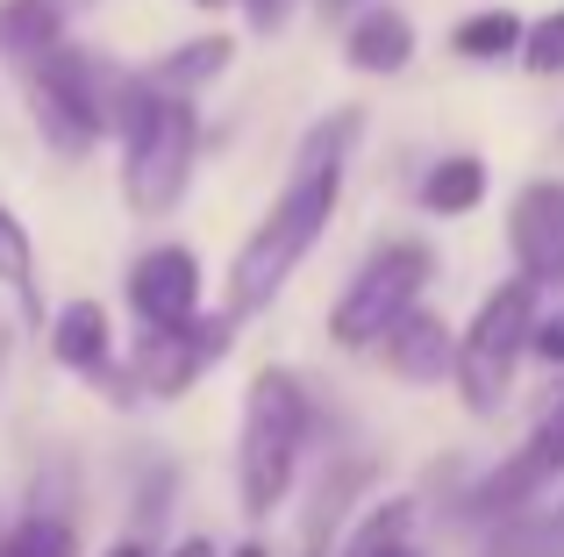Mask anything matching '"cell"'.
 <instances>
[{
  "label": "cell",
  "instance_id": "obj_22",
  "mask_svg": "<svg viewBox=\"0 0 564 557\" xmlns=\"http://www.w3.org/2000/svg\"><path fill=\"white\" fill-rule=\"evenodd\" d=\"M529 350H536L543 364H557V372H564V307H557V315H536V329H529Z\"/></svg>",
  "mask_w": 564,
  "mask_h": 557
},
{
  "label": "cell",
  "instance_id": "obj_10",
  "mask_svg": "<svg viewBox=\"0 0 564 557\" xmlns=\"http://www.w3.org/2000/svg\"><path fill=\"white\" fill-rule=\"evenodd\" d=\"M564 479V393L551 407L536 415V429H529V444L514 450L508 465H500L494 479H486V493H479V507H514V501H529L536 487H557Z\"/></svg>",
  "mask_w": 564,
  "mask_h": 557
},
{
  "label": "cell",
  "instance_id": "obj_17",
  "mask_svg": "<svg viewBox=\"0 0 564 557\" xmlns=\"http://www.w3.org/2000/svg\"><path fill=\"white\" fill-rule=\"evenodd\" d=\"M486 200V165L479 157H443V165H429L422 179V208L429 215H471Z\"/></svg>",
  "mask_w": 564,
  "mask_h": 557
},
{
  "label": "cell",
  "instance_id": "obj_11",
  "mask_svg": "<svg viewBox=\"0 0 564 557\" xmlns=\"http://www.w3.org/2000/svg\"><path fill=\"white\" fill-rule=\"evenodd\" d=\"M372 350L386 358V372L408 379V386H443V379L457 372V343H451V329H443L436 315H422V307H408V315H400Z\"/></svg>",
  "mask_w": 564,
  "mask_h": 557
},
{
  "label": "cell",
  "instance_id": "obj_8",
  "mask_svg": "<svg viewBox=\"0 0 564 557\" xmlns=\"http://www.w3.org/2000/svg\"><path fill=\"white\" fill-rule=\"evenodd\" d=\"M508 251L522 278L536 286H564V186L557 179H529L508 208Z\"/></svg>",
  "mask_w": 564,
  "mask_h": 557
},
{
  "label": "cell",
  "instance_id": "obj_20",
  "mask_svg": "<svg viewBox=\"0 0 564 557\" xmlns=\"http://www.w3.org/2000/svg\"><path fill=\"white\" fill-rule=\"evenodd\" d=\"M522 72L529 79H557L564 72V8L536 14V22L522 29Z\"/></svg>",
  "mask_w": 564,
  "mask_h": 557
},
{
  "label": "cell",
  "instance_id": "obj_25",
  "mask_svg": "<svg viewBox=\"0 0 564 557\" xmlns=\"http://www.w3.org/2000/svg\"><path fill=\"white\" fill-rule=\"evenodd\" d=\"M172 557H215V544H200V536H186V544L172 550Z\"/></svg>",
  "mask_w": 564,
  "mask_h": 557
},
{
  "label": "cell",
  "instance_id": "obj_2",
  "mask_svg": "<svg viewBox=\"0 0 564 557\" xmlns=\"http://www.w3.org/2000/svg\"><path fill=\"white\" fill-rule=\"evenodd\" d=\"M115 129H122V194L137 215L180 208L193 179V151H200V114L186 94H165L151 79H122L115 100Z\"/></svg>",
  "mask_w": 564,
  "mask_h": 557
},
{
  "label": "cell",
  "instance_id": "obj_14",
  "mask_svg": "<svg viewBox=\"0 0 564 557\" xmlns=\"http://www.w3.org/2000/svg\"><path fill=\"white\" fill-rule=\"evenodd\" d=\"M51 358L72 372H108V307L100 301H72L51 321Z\"/></svg>",
  "mask_w": 564,
  "mask_h": 557
},
{
  "label": "cell",
  "instance_id": "obj_6",
  "mask_svg": "<svg viewBox=\"0 0 564 557\" xmlns=\"http://www.w3.org/2000/svg\"><path fill=\"white\" fill-rule=\"evenodd\" d=\"M429 278H436L429 243H386V251H372V258H365V272L344 286V301H336V315H329V336L344 350H372L379 336L393 329L414 301H422Z\"/></svg>",
  "mask_w": 564,
  "mask_h": 557
},
{
  "label": "cell",
  "instance_id": "obj_4",
  "mask_svg": "<svg viewBox=\"0 0 564 557\" xmlns=\"http://www.w3.org/2000/svg\"><path fill=\"white\" fill-rule=\"evenodd\" d=\"M536 315H543V286L522 278V272L500 278V286L479 301L471 329L457 336V372H451L471 415H494V407L508 401L514 364L529 358V329H536Z\"/></svg>",
  "mask_w": 564,
  "mask_h": 557
},
{
  "label": "cell",
  "instance_id": "obj_9",
  "mask_svg": "<svg viewBox=\"0 0 564 557\" xmlns=\"http://www.w3.org/2000/svg\"><path fill=\"white\" fill-rule=\"evenodd\" d=\"M129 307L143 315V329H172V321L200 315V258L186 243H158L129 272Z\"/></svg>",
  "mask_w": 564,
  "mask_h": 557
},
{
  "label": "cell",
  "instance_id": "obj_27",
  "mask_svg": "<svg viewBox=\"0 0 564 557\" xmlns=\"http://www.w3.org/2000/svg\"><path fill=\"white\" fill-rule=\"evenodd\" d=\"M236 557H272V550H264V544H243V550H236Z\"/></svg>",
  "mask_w": 564,
  "mask_h": 557
},
{
  "label": "cell",
  "instance_id": "obj_3",
  "mask_svg": "<svg viewBox=\"0 0 564 557\" xmlns=\"http://www.w3.org/2000/svg\"><path fill=\"white\" fill-rule=\"evenodd\" d=\"M307 393L293 372H258L243 393V436H236V501L250 522H264L279 501L293 493L301 472V444H307Z\"/></svg>",
  "mask_w": 564,
  "mask_h": 557
},
{
  "label": "cell",
  "instance_id": "obj_26",
  "mask_svg": "<svg viewBox=\"0 0 564 557\" xmlns=\"http://www.w3.org/2000/svg\"><path fill=\"white\" fill-rule=\"evenodd\" d=\"M108 557H143V544H115V550H108Z\"/></svg>",
  "mask_w": 564,
  "mask_h": 557
},
{
  "label": "cell",
  "instance_id": "obj_1",
  "mask_svg": "<svg viewBox=\"0 0 564 557\" xmlns=\"http://www.w3.org/2000/svg\"><path fill=\"white\" fill-rule=\"evenodd\" d=\"M336 200H344V157H307L301 151L286 194L272 200V215L250 229V243L229 265V315H258V307L279 301V286L301 272V258L336 222Z\"/></svg>",
  "mask_w": 564,
  "mask_h": 557
},
{
  "label": "cell",
  "instance_id": "obj_21",
  "mask_svg": "<svg viewBox=\"0 0 564 557\" xmlns=\"http://www.w3.org/2000/svg\"><path fill=\"white\" fill-rule=\"evenodd\" d=\"M0 278H8V286H22V293H29V229L14 222L8 208H0Z\"/></svg>",
  "mask_w": 564,
  "mask_h": 557
},
{
  "label": "cell",
  "instance_id": "obj_18",
  "mask_svg": "<svg viewBox=\"0 0 564 557\" xmlns=\"http://www.w3.org/2000/svg\"><path fill=\"white\" fill-rule=\"evenodd\" d=\"M414 501H386V507H372V515L358 522V536H350L336 557H414Z\"/></svg>",
  "mask_w": 564,
  "mask_h": 557
},
{
  "label": "cell",
  "instance_id": "obj_12",
  "mask_svg": "<svg viewBox=\"0 0 564 557\" xmlns=\"http://www.w3.org/2000/svg\"><path fill=\"white\" fill-rule=\"evenodd\" d=\"M344 57H350V72H365V79H393V72L414 65V22L400 8H386V0H372V8L350 14Z\"/></svg>",
  "mask_w": 564,
  "mask_h": 557
},
{
  "label": "cell",
  "instance_id": "obj_24",
  "mask_svg": "<svg viewBox=\"0 0 564 557\" xmlns=\"http://www.w3.org/2000/svg\"><path fill=\"white\" fill-rule=\"evenodd\" d=\"M322 14H358V8H372V0H315Z\"/></svg>",
  "mask_w": 564,
  "mask_h": 557
},
{
  "label": "cell",
  "instance_id": "obj_29",
  "mask_svg": "<svg viewBox=\"0 0 564 557\" xmlns=\"http://www.w3.org/2000/svg\"><path fill=\"white\" fill-rule=\"evenodd\" d=\"M557 529H564V507H557Z\"/></svg>",
  "mask_w": 564,
  "mask_h": 557
},
{
  "label": "cell",
  "instance_id": "obj_5",
  "mask_svg": "<svg viewBox=\"0 0 564 557\" xmlns=\"http://www.w3.org/2000/svg\"><path fill=\"white\" fill-rule=\"evenodd\" d=\"M22 72H29V108H36V129L51 136V151L86 157L115 129V100H122V86H108V72H100L86 51L51 43V51L22 57Z\"/></svg>",
  "mask_w": 564,
  "mask_h": 557
},
{
  "label": "cell",
  "instance_id": "obj_28",
  "mask_svg": "<svg viewBox=\"0 0 564 557\" xmlns=\"http://www.w3.org/2000/svg\"><path fill=\"white\" fill-rule=\"evenodd\" d=\"M193 8H229V0H193Z\"/></svg>",
  "mask_w": 564,
  "mask_h": 557
},
{
  "label": "cell",
  "instance_id": "obj_23",
  "mask_svg": "<svg viewBox=\"0 0 564 557\" xmlns=\"http://www.w3.org/2000/svg\"><path fill=\"white\" fill-rule=\"evenodd\" d=\"M301 8V0H243V14H250V29L258 36H272V29H286V14Z\"/></svg>",
  "mask_w": 564,
  "mask_h": 557
},
{
  "label": "cell",
  "instance_id": "obj_15",
  "mask_svg": "<svg viewBox=\"0 0 564 557\" xmlns=\"http://www.w3.org/2000/svg\"><path fill=\"white\" fill-rule=\"evenodd\" d=\"M229 57H236V43H229V36H193V43H180L172 57H158L143 79L165 86V94H186V100H193L200 86H215L221 72H229Z\"/></svg>",
  "mask_w": 564,
  "mask_h": 557
},
{
  "label": "cell",
  "instance_id": "obj_7",
  "mask_svg": "<svg viewBox=\"0 0 564 557\" xmlns=\"http://www.w3.org/2000/svg\"><path fill=\"white\" fill-rule=\"evenodd\" d=\"M229 336H236V315H193V321H172V329H143V343H137L143 393H158V401L186 393L229 350Z\"/></svg>",
  "mask_w": 564,
  "mask_h": 557
},
{
  "label": "cell",
  "instance_id": "obj_16",
  "mask_svg": "<svg viewBox=\"0 0 564 557\" xmlns=\"http://www.w3.org/2000/svg\"><path fill=\"white\" fill-rule=\"evenodd\" d=\"M522 29L529 22L514 8H479L451 29V51L471 57V65H500V57H522Z\"/></svg>",
  "mask_w": 564,
  "mask_h": 557
},
{
  "label": "cell",
  "instance_id": "obj_19",
  "mask_svg": "<svg viewBox=\"0 0 564 557\" xmlns=\"http://www.w3.org/2000/svg\"><path fill=\"white\" fill-rule=\"evenodd\" d=\"M0 557H79V536L65 515H22L0 536Z\"/></svg>",
  "mask_w": 564,
  "mask_h": 557
},
{
  "label": "cell",
  "instance_id": "obj_13",
  "mask_svg": "<svg viewBox=\"0 0 564 557\" xmlns=\"http://www.w3.org/2000/svg\"><path fill=\"white\" fill-rule=\"evenodd\" d=\"M79 8L86 0H8V8H0V51L36 57V51H51V43H65V22Z\"/></svg>",
  "mask_w": 564,
  "mask_h": 557
}]
</instances>
